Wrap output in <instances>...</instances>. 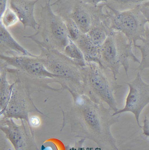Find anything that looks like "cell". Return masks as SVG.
Instances as JSON below:
<instances>
[{
	"label": "cell",
	"mask_w": 149,
	"mask_h": 150,
	"mask_svg": "<svg viewBox=\"0 0 149 150\" xmlns=\"http://www.w3.org/2000/svg\"><path fill=\"white\" fill-rule=\"evenodd\" d=\"M41 150H53L52 148L50 146H47V147H45L44 145H42L41 146Z\"/></svg>",
	"instance_id": "cell-26"
},
{
	"label": "cell",
	"mask_w": 149,
	"mask_h": 150,
	"mask_svg": "<svg viewBox=\"0 0 149 150\" xmlns=\"http://www.w3.org/2000/svg\"><path fill=\"white\" fill-rule=\"evenodd\" d=\"M36 33L25 36L41 47L62 53L70 39L63 19L54 11L50 1L42 5Z\"/></svg>",
	"instance_id": "cell-3"
},
{
	"label": "cell",
	"mask_w": 149,
	"mask_h": 150,
	"mask_svg": "<svg viewBox=\"0 0 149 150\" xmlns=\"http://www.w3.org/2000/svg\"><path fill=\"white\" fill-rule=\"evenodd\" d=\"M38 0H11L9 6L15 12L24 29L27 27L36 30L38 23L35 19V8Z\"/></svg>",
	"instance_id": "cell-12"
},
{
	"label": "cell",
	"mask_w": 149,
	"mask_h": 150,
	"mask_svg": "<svg viewBox=\"0 0 149 150\" xmlns=\"http://www.w3.org/2000/svg\"><path fill=\"white\" fill-rule=\"evenodd\" d=\"M141 51V60L136 70L142 71L144 69L149 68V28L146 25L145 36L140 44H136L135 47Z\"/></svg>",
	"instance_id": "cell-18"
},
{
	"label": "cell",
	"mask_w": 149,
	"mask_h": 150,
	"mask_svg": "<svg viewBox=\"0 0 149 150\" xmlns=\"http://www.w3.org/2000/svg\"></svg>",
	"instance_id": "cell-29"
},
{
	"label": "cell",
	"mask_w": 149,
	"mask_h": 150,
	"mask_svg": "<svg viewBox=\"0 0 149 150\" xmlns=\"http://www.w3.org/2000/svg\"><path fill=\"white\" fill-rule=\"evenodd\" d=\"M40 119L37 116H33L29 118L28 124L32 127H38L40 125Z\"/></svg>",
	"instance_id": "cell-21"
},
{
	"label": "cell",
	"mask_w": 149,
	"mask_h": 150,
	"mask_svg": "<svg viewBox=\"0 0 149 150\" xmlns=\"http://www.w3.org/2000/svg\"><path fill=\"white\" fill-rule=\"evenodd\" d=\"M15 83L10 84L7 79L5 71L0 74V112L5 110L11 98Z\"/></svg>",
	"instance_id": "cell-16"
},
{
	"label": "cell",
	"mask_w": 149,
	"mask_h": 150,
	"mask_svg": "<svg viewBox=\"0 0 149 150\" xmlns=\"http://www.w3.org/2000/svg\"><path fill=\"white\" fill-rule=\"evenodd\" d=\"M8 1L0 0V23H1L2 17L8 6Z\"/></svg>",
	"instance_id": "cell-24"
},
{
	"label": "cell",
	"mask_w": 149,
	"mask_h": 150,
	"mask_svg": "<svg viewBox=\"0 0 149 150\" xmlns=\"http://www.w3.org/2000/svg\"><path fill=\"white\" fill-rule=\"evenodd\" d=\"M0 130L10 142L15 150H24L28 145V134L23 125L17 124L12 119L0 120Z\"/></svg>",
	"instance_id": "cell-11"
},
{
	"label": "cell",
	"mask_w": 149,
	"mask_h": 150,
	"mask_svg": "<svg viewBox=\"0 0 149 150\" xmlns=\"http://www.w3.org/2000/svg\"><path fill=\"white\" fill-rule=\"evenodd\" d=\"M112 31L107 17L106 19L99 23L86 34L96 45L101 47Z\"/></svg>",
	"instance_id": "cell-15"
},
{
	"label": "cell",
	"mask_w": 149,
	"mask_h": 150,
	"mask_svg": "<svg viewBox=\"0 0 149 150\" xmlns=\"http://www.w3.org/2000/svg\"><path fill=\"white\" fill-rule=\"evenodd\" d=\"M141 6L124 11H117L106 5L104 7L111 30L124 35L135 49L137 42L144 38L148 23L140 9Z\"/></svg>",
	"instance_id": "cell-7"
},
{
	"label": "cell",
	"mask_w": 149,
	"mask_h": 150,
	"mask_svg": "<svg viewBox=\"0 0 149 150\" xmlns=\"http://www.w3.org/2000/svg\"><path fill=\"white\" fill-rule=\"evenodd\" d=\"M2 24L6 28H10L16 24L19 19L15 12L8 5L2 17Z\"/></svg>",
	"instance_id": "cell-20"
},
{
	"label": "cell",
	"mask_w": 149,
	"mask_h": 150,
	"mask_svg": "<svg viewBox=\"0 0 149 150\" xmlns=\"http://www.w3.org/2000/svg\"><path fill=\"white\" fill-rule=\"evenodd\" d=\"M146 0H106L105 4L107 7L118 11L133 9L141 6Z\"/></svg>",
	"instance_id": "cell-17"
},
{
	"label": "cell",
	"mask_w": 149,
	"mask_h": 150,
	"mask_svg": "<svg viewBox=\"0 0 149 150\" xmlns=\"http://www.w3.org/2000/svg\"><path fill=\"white\" fill-rule=\"evenodd\" d=\"M0 59L32 78L37 82L41 89L55 91L60 90L52 87L50 86L52 83L59 84L62 90L66 87L62 79L50 72L39 59L38 56L36 57L24 55L9 56L0 53Z\"/></svg>",
	"instance_id": "cell-8"
},
{
	"label": "cell",
	"mask_w": 149,
	"mask_h": 150,
	"mask_svg": "<svg viewBox=\"0 0 149 150\" xmlns=\"http://www.w3.org/2000/svg\"><path fill=\"white\" fill-rule=\"evenodd\" d=\"M1 70H0V74H1Z\"/></svg>",
	"instance_id": "cell-28"
},
{
	"label": "cell",
	"mask_w": 149,
	"mask_h": 150,
	"mask_svg": "<svg viewBox=\"0 0 149 150\" xmlns=\"http://www.w3.org/2000/svg\"><path fill=\"white\" fill-rule=\"evenodd\" d=\"M83 80V92L97 103L109 106L115 112L119 110L115 96L122 86L115 80L112 73L96 63H86L81 67Z\"/></svg>",
	"instance_id": "cell-2"
},
{
	"label": "cell",
	"mask_w": 149,
	"mask_h": 150,
	"mask_svg": "<svg viewBox=\"0 0 149 150\" xmlns=\"http://www.w3.org/2000/svg\"><path fill=\"white\" fill-rule=\"evenodd\" d=\"M69 92L73 103L68 110L62 111V128L69 127L75 137L94 142L101 150H119L111 128L119 121L120 115L113 116L110 108L84 94Z\"/></svg>",
	"instance_id": "cell-1"
},
{
	"label": "cell",
	"mask_w": 149,
	"mask_h": 150,
	"mask_svg": "<svg viewBox=\"0 0 149 150\" xmlns=\"http://www.w3.org/2000/svg\"><path fill=\"white\" fill-rule=\"evenodd\" d=\"M141 128L143 135L149 137V118L146 116L143 119V125Z\"/></svg>",
	"instance_id": "cell-22"
},
{
	"label": "cell",
	"mask_w": 149,
	"mask_h": 150,
	"mask_svg": "<svg viewBox=\"0 0 149 150\" xmlns=\"http://www.w3.org/2000/svg\"><path fill=\"white\" fill-rule=\"evenodd\" d=\"M132 45L124 35L112 31L100 47L99 64L110 71L115 80L121 67L127 76L129 59L140 64V60L133 53Z\"/></svg>",
	"instance_id": "cell-5"
},
{
	"label": "cell",
	"mask_w": 149,
	"mask_h": 150,
	"mask_svg": "<svg viewBox=\"0 0 149 150\" xmlns=\"http://www.w3.org/2000/svg\"><path fill=\"white\" fill-rule=\"evenodd\" d=\"M34 111L47 117L39 110L33 104L28 94L21 95L13 89L11 98L3 113L4 117L7 119H20L29 122V113Z\"/></svg>",
	"instance_id": "cell-10"
},
{
	"label": "cell",
	"mask_w": 149,
	"mask_h": 150,
	"mask_svg": "<svg viewBox=\"0 0 149 150\" xmlns=\"http://www.w3.org/2000/svg\"><path fill=\"white\" fill-rule=\"evenodd\" d=\"M85 139H82L78 142L76 143L74 146L73 147L67 146L66 147V150H85L83 147V143L84 142Z\"/></svg>",
	"instance_id": "cell-23"
},
{
	"label": "cell",
	"mask_w": 149,
	"mask_h": 150,
	"mask_svg": "<svg viewBox=\"0 0 149 150\" xmlns=\"http://www.w3.org/2000/svg\"><path fill=\"white\" fill-rule=\"evenodd\" d=\"M105 1L94 5L88 0H58L51 4L55 12L61 18L74 22L83 33H88L95 25L107 18Z\"/></svg>",
	"instance_id": "cell-4"
},
{
	"label": "cell",
	"mask_w": 149,
	"mask_h": 150,
	"mask_svg": "<svg viewBox=\"0 0 149 150\" xmlns=\"http://www.w3.org/2000/svg\"><path fill=\"white\" fill-rule=\"evenodd\" d=\"M141 11L142 12L143 14L144 15L145 17L146 18L147 20V22L149 24V7H146V6L142 5L140 8Z\"/></svg>",
	"instance_id": "cell-25"
},
{
	"label": "cell",
	"mask_w": 149,
	"mask_h": 150,
	"mask_svg": "<svg viewBox=\"0 0 149 150\" xmlns=\"http://www.w3.org/2000/svg\"><path fill=\"white\" fill-rule=\"evenodd\" d=\"M74 42L83 53L86 63L99 64L100 47L96 45L87 34H82Z\"/></svg>",
	"instance_id": "cell-13"
},
{
	"label": "cell",
	"mask_w": 149,
	"mask_h": 150,
	"mask_svg": "<svg viewBox=\"0 0 149 150\" xmlns=\"http://www.w3.org/2000/svg\"><path fill=\"white\" fill-rule=\"evenodd\" d=\"M39 48L41 50L39 59L50 72L62 79L66 84L65 90L83 94L82 67L61 52Z\"/></svg>",
	"instance_id": "cell-6"
},
{
	"label": "cell",
	"mask_w": 149,
	"mask_h": 150,
	"mask_svg": "<svg viewBox=\"0 0 149 150\" xmlns=\"http://www.w3.org/2000/svg\"><path fill=\"white\" fill-rule=\"evenodd\" d=\"M0 43L10 49L12 51L21 54L22 55L32 57L37 56L30 53L20 45L2 23H0Z\"/></svg>",
	"instance_id": "cell-14"
},
{
	"label": "cell",
	"mask_w": 149,
	"mask_h": 150,
	"mask_svg": "<svg viewBox=\"0 0 149 150\" xmlns=\"http://www.w3.org/2000/svg\"><path fill=\"white\" fill-rule=\"evenodd\" d=\"M143 6H146V7H149V1H147L145 2L143 4Z\"/></svg>",
	"instance_id": "cell-27"
},
{
	"label": "cell",
	"mask_w": 149,
	"mask_h": 150,
	"mask_svg": "<svg viewBox=\"0 0 149 150\" xmlns=\"http://www.w3.org/2000/svg\"><path fill=\"white\" fill-rule=\"evenodd\" d=\"M127 84L129 91L126 97L125 106L112 115L115 116L123 112H131L134 115L139 127L141 128L140 116L144 108L149 103V85L143 80L139 73L134 80Z\"/></svg>",
	"instance_id": "cell-9"
},
{
	"label": "cell",
	"mask_w": 149,
	"mask_h": 150,
	"mask_svg": "<svg viewBox=\"0 0 149 150\" xmlns=\"http://www.w3.org/2000/svg\"><path fill=\"white\" fill-rule=\"evenodd\" d=\"M62 53L82 67L86 64L83 53L76 44L70 39Z\"/></svg>",
	"instance_id": "cell-19"
}]
</instances>
